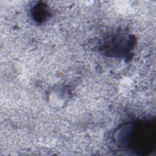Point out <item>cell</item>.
Returning <instances> with one entry per match:
<instances>
[{"label": "cell", "instance_id": "3957f363", "mask_svg": "<svg viewBox=\"0 0 156 156\" xmlns=\"http://www.w3.org/2000/svg\"><path fill=\"white\" fill-rule=\"evenodd\" d=\"M32 20L38 24H42L50 18L51 10L48 5L43 2H38L30 9Z\"/></svg>", "mask_w": 156, "mask_h": 156}, {"label": "cell", "instance_id": "7a4b0ae2", "mask_svg": "<svg viewBox=\"0 0 156 156\" xmlns=\"http://www.w3.org/2000/svg\"><path fill=\"white\" fill-rule=\"evenodd\" d=\"M135 43V38L132 34L123 30H118L107 34L104 37L100 49L107 56L129 58L131 56Z\"/></svg>", "mask_w": 156, "mask_h": 156}, {"label": "cell", "instance_id": "6da1fadb", "mask_svg": "<svg viewBox=\"0 0 156 156\" xmlns=\"http://www.w3.org/2000/svg\"><path fill=\"white\" fill-rule=\"evenodd\" d=\"M115 145L122 151L136 155H148L155 146V122L137 120L122 124L113 135Z\"/></svg>", "mask_w": 156, "mask_h": 156}]
</instances>
